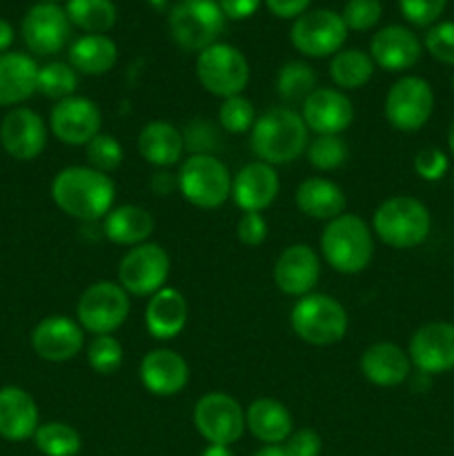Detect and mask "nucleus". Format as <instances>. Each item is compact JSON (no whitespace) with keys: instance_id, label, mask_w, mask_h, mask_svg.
<instances>
[{"instance_id":"6","label":"nucleus","mask_w":454,"mask_h":456,"mask_svg":"<svg viewBox=\"0 0 454 456\" xmlns=\"http://www.w3.org/2000/svg\"><path fill=\"white\" fill-rule=\"evenodd\" d=\"M174 43L185 52L212 47L225 29V13L218 0H178L167 18Z\"/></svg>"},{"instance_id":"2","label":"nucleus","mask_w":454,"mask_h":456,"mask_svg":"<svg viewBox=\"0 0 454 456\" xmlns=\"http://www.w3.org/2000/svg\"><path fill=\"white\" fill-rule=\"evenodd\" d=\"M252 151L258 160L272 165H289L307 150L310 129L292 107H272L258 116L252 127Z\"/></svg>"},{"instance_id":"39","label":"nucleus","mask_w":454,"mask_h":456,"mask_svg":"<svg viewBox=\"0 0 454 456\" xmlns=\"http://www.w3.org/2000/svg\"><path fill=\"white\" fill-rule=\"evenodd\" d=\"M182 142L190 156H216L221 150V129L207 118H194L185 125Z\"/></svg>"},{"instance_id":"4","label":"nucleus","mask_w":454,"mask_h":456,"mask_svg":"<svg viewBox=\"0 0 454 456\" xmlns=\"http://www.w3.org/2000/svg\"><path fill=\"white\" fill-rule=\"evenodd\" d=\"M372 230L387 248L412 249L430 236L432 218L421 200L399 194L378 205L372 218Z\"/></svg>"},{"instance_id":"1","label":"nucleus","mask_w":454,"mask_h":456,"mask_svg":"<svg viewBox=\"0 0 454 456\" xmlns=\"http://www.w3.org/2000/svg\"><path fill=\"white\" fill-rule=\"evenodd\" d=\"M52 199L61 212L76 221H102L114 208L116 185L109 174L89 165H71L53 176Z\"/></svg>"},{"instance_id":"45","label":"nucleus","mask_w":454,"mask_h":456,"mask_svg":"<svg viewBox=\"0 0 454 456\" xmlns=\"http://www.w3.org/2000/svg\"><path fill=\"white\" fill-rule=\"evenodd\" d=\"M448 0H399V9L405 20L417 27L434 25L443 13Z\"/></svg>"},{"instance_id":"29","label":"nucleus","mask_w":454,"mask_h":456,"mask_svg":"<svg viewBox=\"0 0 454 456\" xmlns=\"http://www.w3.org/2000/svg\"><path fill=\"white\" fill-rule=\"evenodd\" d=\"M138 151L154 167H172L185 154L182 132L167 120H151L138 134Z\"/></svg>"},{"instance_id":"40","label":"nucleus","mask_w":454,"mask_h":456,"mask_svg":"<svg viewBox=\"0 0 454 456\" xmlns=\"http://www.w3.org/2000/svg\"><path fill=\"white\" fill-rule=\"evenodd\" d=\"M87 363L96 374H114L123 365V346L111 334L93 337L87 346Z\"/></svg>"},{"instance_id":"25","label":"nucleus","mask_w":454,"mask_h":456,"mask_svg":"<svg viewBox=\"0 0 454 456\" xmlns=\"http://www.w3.org/2000/svg\"><path fill=\"white\" fill-rule=\"evenodd\" d=\"M190 307L185 297L174 288H163L151 294L145 307V325L147 332L158 341L176 338L185 330Z\"/></svg>"},{"instance_id":"44","label":"nucleus","mask_w":454,"mask_h":456,"mask_svg":"<svg viewBox=\"0 0 454 456\" xmlns=\"http://www.w3.org/2000/svg\"><path fill=\"white\" fill-rule=\"evenodd\" d=\"M426 49L445 65H454V20L436 22L426 34Z\"/></svg>"},{"instance_id":"22","label":"nucleus","mask_w":454,"mask_h":456,"mask_svg":"<svg viewBox=\"0 0 454 456\" xmlns=\"http://www.w3.org/2000/svg\"><path fill=\"white\" fill-rule=\"evenodd\" d=\"M138 377L150 395L174 396L190 383V365L178 352L160 347L142 356Z\"/></svg>"},{"instance_id":"56","label":"nucleus","mask_w":454,"mask_h":456,"mask_svg":"<svg viewBox=\"0 0 454 456\" xmlns=\"http://www.w3.org/2000/svg\"><path fill=\"white\" fill-rule=\"evenodd\" d=\"M43 3H56V0H43Z\"/></svg>"},{"instance_id":"33","label":"nucleus","mask_w":454,"mask_h":456,"mask_svg":"<svg viewBox=\"0 0 454 456\" xmlns=\"http://www.w3.org/2000/svg\"><path fill=\"white\" fill-rule=\"evenodd\" d=\"M374 61L361 49H341L329 62V78L341 89H361L372 80Z\"/></svg>"},{"instance_id":"18","label":"nucleus","mask_w":454,"mask_h":456,"mask_svg":"<svg viewBox=\"0 0 454 456\" xmlns=\"http://www.w3.org/2000/svg\"><path fill=\"white\" fill-rule=\"evenodd\" d=\"M31 347L43 361L65 363L83 352L85 330L69 316H47L31 332Z\"/></svg>"},{"instance_id":"38","label":"nucleus","mask_w":454,"mask_h":456,"mask_svg":"<svg viewBox=\"0 0 454 456\" xmlns=\"http://www.w3.org/2000/svg\"><path fill=\"white\" fill-rule=\"evenodd\" d=\"M307 160L312 167L320 172H334L343 167L350 156V147L341 136H316L314 141L307 142Z\"/></svg>"},{"instance_id":"12","label":"nucleus","mask_w":454,"mask_h":456,"mask_svg":"<svg viewBox=\"0 0 454 456\" xmlns=\"http://www.w3.org/2000/svg\"><path fill=\"white\" fill-rule=\"evenodd\" d=\"M194 426L199 435L212 445H227L243 436L245 410L234 396L225 392H207L194 405Z\"/></svg>"},{"instance_id":"57","label":"nucleus","mask_w":454,"mask_h":456,"mask_svg":"<svg viewBox=\"0 0 454 456\" xmlns=\"http://www.w3.org/2000/svg\"><path fill=\"white\" fill-rule=\"evenodd\" d=\"M452 87H454V78H452Z\"/></svg>"},{"instance_id":"47","label":"nucleus","mask_w":454,"mask_h":456,"mask_svg":"<svg viewBox=\"0 0 454 456\" xmlns=\"http://www.w3.org/2000/svg\"><path fill=\"white\" fill-rule=\"evenodd\" d=\"M267 221L261 212H243L236 225V236L247 248H258L267 239Z\"/></svg>"},{"instance_id":"8","label":"nucleus","mask_w":454,"mask_h":456,"mask_svg":"<svg viewBox=\"0 0 454 456\" xmlns=\"http://www.w3.org/2000/svg\"><path fill=\"white\" fill-rule=\"evenodd\" d=\"M196 76L205 92L218 98L243 94L249 83V62L240 49L225 43H214L196 58Z\"/></svg>"},{"instance_id":"7","label":"nucleus","mask_w":454,"mask_h":456,"mask_svg":"<svg viewBox=\"0 0 454 456\" xmlns=\"http://www.w3.org/2000/svg\"><path fill=\"white\" fill-rule=\"evenodd\" d=\"M178 191L199 209H216L231 196V174L216 156H190L176 174Z\"/></svg>"},{"instance_id":"53","label":"nucleus","mask_w":454,"mask_h":456,"mask_svg":"<svg viewBox=\"0 0 454 456\" xmlns=\"http://www.w3.org/2000/svg\"><path fill=\"white\" fill-rule=\"evenodd\" d=\"M200 456H234L231 454V450L227 448V445H212L209 444L207 448L203 450V454Z\"/></svg>"},{"instance_id":"19","label":"nucleus","mask_w":454,"mask_h":456,"mask_svg":"<svg viewBox=\"0 0 454 456\" xmlns=\"http://www.w3.org/2000/svg\"><path fill=\"white\" fill-rule=\"evenodd\" d=\"M320 279L319 254L305 243H294L274 263V283L288 297H307Z\"/></svg>"},{"instance_id":"34","label":"nucleus","mask_w":454,"mask_h":456,"mask_svg":"<svg viewBox=\"0 0 454 456\" xmlns=\"http://www.w3.org/2000/svg\"><path fill=\"white\" fill-rule=\"evenodd\" d=\"M71 25L87 34H105L116 25V4L111 0H67L65 9Z\"/></svg>"},{"instance_id":"15","label":"nucleus","mask_w":454,"mask_h":456,"mask_svg":"<svg viewBox=\"0 0 454 456\" xmlns=\"http://www.w3.org/2000/svg\"><path fill=\"white\" fill-rule=\"evenodd\" d=\"M408 356L418 372L445 374L454 370V323L432 321L409 338Z\"/></svg>"},{"instance_id":"16","label":"nucleus","mask_w":454,"mask_h":456,"mask_svg":"<svg viewBox=\"0 0 454 456\" xmlns=\"http://www.w3.org/2000/svg\"><path fill=\"white\" fill-rule=\"evenodd\" d=\"M71 36V22L65 9L56 3H38L22 20V38L38 56H53L62 52Z\"/></svg>"},{"instance_id":"52","label":"nucleus","mask_w":454,"mask_h":456,"mask_svg":"<svg viewBox=\"0 0 454 456\" xmlns=\"http://www.w3.org/2000/svg\"><path fill=\"white\" fill-rule=\"evenodd\" d=\"M13 43V29L7 20H0V53L7 52Z\"/></svg>"},{"instance_id":"54","label":"nucleus","mask_w":454,"mask_h":456,"mask_svg":"<svg viewBox=\"0 0 454 456\" xmlns=\"http://www.w3.org/2000/svg\"><path fill=\"white\" fill-rule=\"evenodd\" d=\"M254 456H288L283 445H265V448L258 450Z\"/></svg>"},{"instance_id":"50","label":"nucleus","mask_w":454,"mask_h":456,"mask_svg":"<svg viewBox=\"0 0 454 456\" xmlns=\"http://www.w3.org/2000/svg\"><path fill=\"white\" fill-rule=\"evenodd\" d=\"M312 0H265L267 9L279 18H298L307 12Z\"/></svg>"},{"instance_id":"42","label":"nucleus","mask_w":454,"mask_h":456,"mask_svg":"<svg viewBox=\"0 0 454 456\" xmlns=\"http://www.w3.org/2000/svg\"><path fill=\"white\" fill-rule=\"evenodd\" d=\"M85 151H87L89 167L98 169L102 174L116 172L123 165V147H120V142L111 134L101 132L93 141L85 145Z\"/></svg>"},{"instance_id":"32","label":"nucleus","mask_w":454,"mask_h":456,"mask_svg":"<svg viewBox=\"0 0 454 456\" xmlns=\"http://www.w3.org/2000/svg\"><path fill=\"white\" fill-rule=\"evenodd\" d=\"M118 47L105 34H87L69 47V65L85 76H102L114 69Z\"/></svg>"},{"instance_id":"23","label":"nucleus","mask_w":454,"mask_h":456,"mask_svg":"<svg viewBox=\"0 0 454 456\" xmlns=\"http://www.w3.org/2000/svg\"><path fill=\"white\" fill-rule=\"evenodd\" d=\"M374 65L385 71H405L421 58V40L414 31L401 25H387L374 34L369 43Z\"/></svg>"},{"instance_id":"20","label":"nucleus","mask_w":454,"mask_h":456,"mask_svg":"<svg viewBox=\"0 0 454 456\" xmlns=\"http://www.w3.org/2000/svg\"><path fill=\"white\" fill-rule=\"evenodd\" d=\"M0 142L16 160H34L47 145V125L29 107H16L0 123Z\"/></svg>"},{"instance_id":"27","label":"nucleus","mask_w":454,"mask_h":456,"mask_svg":"<svg viewBox=\"0 0 454 456\" xmlns=\"http://www.w3.org/2000/svg\"><path fill=\"white\" fill-rule=\"evenodd\" d=\"M38 69L27 53H0V107L18 105L38 92Z\"/></svg>"},{"instance_id":"3","label":"nucleus","mask_w":454,"mask_h":456,"mask_svg":"<svg viewBox=\"0 0 454 456\" xmlns=\"http://www.w3.org/2000/svg\"><path fill=\"white\" fill-rule=\"evenodd\" d=\"M320 252L328 265L341 274H359L374 258V236L356 214H341L325 225Z\"/></svg>"},{"instance_id":"36","label":"nucleus","mask_w":454,"mask_h":456,"mask_svg":"<svg viewBox=\"0 0 454 456\" xmlns=\"http://www.w3.org/2000/svg\"><path fill=\"white\" fill-rule=\"evenodd\" d=\"M36 448L45 456H76L83 448L78 430L62 421H49L38 426L34 435Z\"/></svg>"},{"instance_id":"49","label":"nucleus","mask_w":454,"mask_h":456,"mask_svg":"<svg viewBox=\"0 0 454 456\" xmlns=\"http://www.w3.org/2000/svg\"><path fill=\"white\" fill-rule=\"evenodd\" d=\"M223 13L230 20H245V18L254 16L256 9L261 7V0H218Z\"/></svg>"},{"instance_id":"51","label":"nucleus","mask_w":454,"mask_h":456,"mask_svg":"<svg viewBox=\"0 0 454 456\" xmlns=\"http://www.w3.org/2000/svg\"><path fill=\"white\" fill-rule=\"evenodd\" d=\"M176 187H178V178L172 176V174H167V172H160L151 178V190H154L158 196L172 194Z\"/></svg>"},{"instance_id":"43","label":"nucleus","mask_w":454,"mask_h":456,"mask_svg":"<svg viewBox=\"0 0 454 456\" xmlns=\"http://www.w3.org/2000/svg\"><path fill=\"white\" fill-rule=\"evenodd\" d=\"M383 16V7L378 0H347L343 7V22L352 31H369L378 25Z\"/></svg>"},{"instance_id":"11","label":"nucleus","mask_w":454,"mask_h":456,"mask_svg":"<svg viewBox=\"0 0 454 456\" xmlns=\"http://www.w3.org/2000/svg\"><path fill=\"white\" fill-rule=\"evenodd\" d=\"M347 27L341 13L332 9H312L298 16L289 29L294 49L310 58H328L341 52L347 40Z\"/></svg>"},{"instance_id":"35","label":"nucleus","mask_w":454,"mask_h":456,"mask_svg":"<svg viewBox=\"0 0 454 456\" xmlns=\"http://www.w3.org/2000/svg\"><path fill=\"white\" fill-rule=\"evenodd\" d=\"M316 71L303 61L285 62L276 76V92L285 102H305L316 89Z\"/></svg>"},{"instance_id":"21","label":"nucleus","mask_w":454,"mask_h":456,"mask_svg":"<svg viewBox=\"0 0 454 456\" xmlns=\"http://www.w3.org/2000/svg\"><path fill=\"white\" fill-rule=\"evenodd\" d=\"M279 190V174L263 160L247 163L231 178V199L240 212H263L274 203Z\"/></svg>"},{"instance_id":"41","label":"nucleus","mask_w":454,"mask_h":456,"mask_svg":"<svg viewBox=\"0 0 454 456\" xmlns=\"http://www.w3.org/2000/svg\"><path fill=\"white\" fill-rule=\"evenodd\" d=\"M218 123L230 134L252 132L254 123H256V111H254L252 101L245 98L243 94L223 98L221 107H218Z\"/></svg>"},{"instance_id":"26","label":"nucleus","mask_w":454,"mask_h":456,"mask_svg":"<svg viewBox=\"0 0 454 456\" xmlns=\"http://www.w3.org/2000/svg\"><path fill=\"white\" fill-rule=\"evenodd\" d=\"M38 430V408L29 392L7 386L0 390V436L7 441H27Z\"/></svg>"},{"instance_id":"14","label":"nucleus","mask_w":454,"mask_h":456,"mask_svg":"<svg viewBox=\"0 0 454 456\" xmlns=\"http://www.w3.org/2000/svg\"><path fill=\"white\" fill-rule=\"evenodd\" d=\"M102 114L92 98L69 96L58 101L49 116V129L61 142L85 147L101 134Z\"/></svg>"},{"instance_id":"10","label":"nucleus","mask_w":454,"mask_h":456,"mask_svg":"<svg viewBox=\"0 0 454 456\" xmlns=\"http://www.w3.org/2000/svg\"><path fill=\"white\" fill-rule=\"evenodd\" d=\"M169 254L158 243H141L129 248L118 263L120 288L134 297H151L165 288L169 279Z\"/></svg>"},{"instance_id":"31","label":"nucleus","mask_w":454,"mask_h":456,"mask_svg":"<svg viewBox=\"0 0 454 456\" xmlns=\"http://www.w3.org/2000/svg\"><path fill=\"white\" fill-rule=\"evenodd\" d=\"M154 227V216L141 205H118V208H111V212L102 218V232L107 239L125 248L147 243Z\"/></svg>"},{"instance_id":"5","label":"nucleus","mask_w":454,"mask_h":456,"mask_svg":"<svg viewBox=\"0 0 454 456\" xmlns=\"http://www.w3.org/2000/svg\"><path fill=\"white\" fill-rule=\"evenodd\" d=\"M289 323L301 341L316 347H328L345 337L347 312L329 294L312 292L294 303Z\"/></svg>"},{"instance_id":"55","label":"nucleus","mask_w":454,"mask_h":456,"mask_svg":"<svg viewBox=\"0 0 454 456\" xmlns=\"http://www.w3.org/2000/svg\"><path fill=\"white\" fill-rule=\"evenodd\" d=\"M448 142H450V151H452V156H454V123L448 132Z\"/></svg>"},{"instance_id":"13","label":"nucleus","mask_w":454,"mask_h":456,"mask_svg":"<svg viewBox=\"0 0 454 456\" xmlns=\"http://www.w3.org/2000/svg\"><path fill=\"white\" fill-rule=\"evenodd\" d=\"M383 111L387 123L399 132H418L434 111V92L427 80L403 76L387 92Z\"/></svg>"},{"instance_id":"48","label":"nucleus","mask_w":454,"mask_h":456,"mask_svg":"<svg viewBox=\"0 0 454 456\" xmlns=\"http://www.w3.org/2000/svg\"><path fill=\"white\" fill-rule=\"evenodd\" d=\"M283 448L288 456H320L323 441H320L319 432L310 430V428H303V430L292 432L288 436Z\"/></svg>"},{"instance_id":"24","label":"nucleus","mask_w":454,"mask_h":456,"mask_svg":"<svg viewBox=\"0 0 454 456\" xmlns=\"http://www.w3.org/2000/svg\"><path fill=\"white\" fill-rule=\"evenodd\" d=\"M359 365L365 381L378 387H399L412 374V361L408 352L396 343H374L361 354Z\"/></svg>"},{"instance_id":"17","label":"nucleus","mask_w":454,"mask_h":456,"mask_svg":"<svg viewBox=\"0 0 454 456\" xmlns=\"http://www.w3.org/2000/svg\"><path fill=\"white\" fill-rule=\"evenodd\" d=\"M307 129L316 136H341L354 123V105L334 87H316L301 105Z\"/></svg>"},{"instance_id":"30","label":"nucleus","mask_w":454,"mask_h":456,"mask_svg":"<svg viewBox=\"0 0 454 456\" xmlns=\"http://www.w3.org/2000/svg\"><path fill=\"white\" fill-rule=\"evenodd\" d=\"M245 426L267 445H280L294 432L289 410L276 399H256L245 410Z\"/></svg>"},{"instance_id":"28","label":"nucleus","mask_w":454,"mask_h":456,"mask_svg":"<svg viewBox=\"0 0 454 456\" xmlns=\"http://www.w3.org/2000/svg\"><path fill=\"white\" fill-rule=\"evenodd\" d=\"M294 200L305 216L316 218V221H332V218L345 214L347 208V196L341 185L320 176L305 178L296 187Z\"/></svg>"},{"instance_id":"37","label":"nucleus","mask_w":454,"mask_h":456,"mask_svg":"<svg viewBox=\"0 0 454 456\" xmlns=\"http://www.w3.org/2000/svg\"><path fill=\"white\" fill-rule=\"evenodd\" d=\"M78 89V74L69 62H47L38 69V92L52 101H65Z\"/></svg>"},{"instance_id":"46","label":"nucleus","mask_w":454,"mask_h":456,"mask_svg":"<svg viewBox=\"0 0 454 456\" xmlns=\"http://www.w3.org/2000/svg\"><path fill=\"white\" fill-rule=\"evenodd\" d=\"M450 167V160L445 151L439 147H423L417 156H414V172L423 181H441Z\"/></svg>"},{"instance_id":"9","label":"nucleus","mask_w":454,"mask_h":456,"mask_svg":"<svg viewBox=\"0 0 454 456\" xmlns=\"http://www.w3.org/2000/svg\"><path fill=\"white\" fill-rule=\"evenodd\" d=\"M129 316V294L114 281L89 285L76 305V321L85 332L101 337L114 334Z\"/></svg>"}]
</instances>
